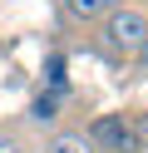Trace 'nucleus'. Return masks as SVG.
I'll use <instances>...</instances> for the list:
<instances>
[{
  "label": "nucleus",
  "instance_id": "nucleus-1",
  "mask_svg": "<svg viewBox=\"0 0 148 153\" xmlns=\"http://www.w3.org/2000/svg\"><path fill=\"white\" fill-rule=\"evenodd\" d=\"M143 40H148V10H143V5H114V10L94 25V45H99V54H104V59H114V64L133 59V50H138Z\"/></svg>",
  "mask_w": 148,
  "mask_h": 153
},
{
  "label": "nucleus",
  "instance_id": "nucleus-2",
  "mask_svg": "<svg viewBox=\"0 0 148 153\" xmlns=\"http://www.w3.org/2000/svg\"><path fill=\"white\" fill-rule=\"evenodd\" d=\"M84 138H89L94 153H138L133 133H128V114H94V123H89Z\"/></svg>",
  "mask_w": 148,
  "mask_h": 153
},
{
  "label": "nucleus",
  "instance_id": "nucleus-3",
  "mask_svg": "<svg viewBox=\"0 0 148 153\" xmlns=\"http://www.w3.org/2000/svg\"><path fill=\"white\" fill-rule=\"evenodd\" d=\"M114 5H118V0H59V20H64V25H89V30H94Z\"/></svg>",
  "mask_w": 148,
  "mask_h": 153
},
{
  "label": "nucleus",
  "instance_id": "nucleus-4",
  "mask_svg": "<svg viewBox=\"0 0 148 153\" xmlns=\"http://www.w3.org/2000/svg\"><path fill=\"white\" fill-rule=\"evenodd\" d=\"M45 153H94V148H89L84 128H59V133H49Z\"/></svg>",
  "mask_w": 148,
  "mask_h": 153
},
{
  "label": "nucleus",
  "instance_id": "nucleus-5",
  "mask_svg": "<svg viewBox=\"0 0 148 153\" xmlns=\"http://www.w3.org/2000/svg\"><path fill=\"white\" fill-rule=\"evenodd\" d=\"M128 133H133V148H138V153H148V114H143V109L128 114Z\"/></svg>",
  "mask_w": 148,
  "mask_h": 153
},
{
  "label": "nucleus",
  "instance_id": "nucleus-6",
  "mask_svg": "<svg viewBox=\"0 0 148 153\" xmlns=\"http://www.w3.org/2000/svg\"><path fill=\"white\" fill-rule=\"evenodd\" d=\"M0 153H25V148H20V143L10 138V133H0Z\"/></svg>",
  "mask_w": 148,
  "mask_h": 153
},
{
  "label": "nucleus",
  "instance_id": "nucleus-7",
  "mask_svg": "<svg viewBox=\"0 0 148 153\" xmlns=\"http://www.w3.org/2000/svg\"><path fill=\"white\" fill-rule=\"evenodd\" d=\"M133 64H138V69H148V40H143V45L133 50Z\"/></svg>",
  "mask_w": 148,
  "mask_h": 153
},
{
  "label": "nucleus",
  "instance_id": "nucleus-8",
  "mask_svg": "<svg viewBox=\"0 0 148 153\" xmlns=\"http://www.w3.org/2000/svg\"><path fill=\"white\" fill-rule=\"evenodd\" d=\"M143 10H148V0H143Z\"/></svg>",
  "mask_w": 148,
  "mask_h": 153
}]
</instances>
